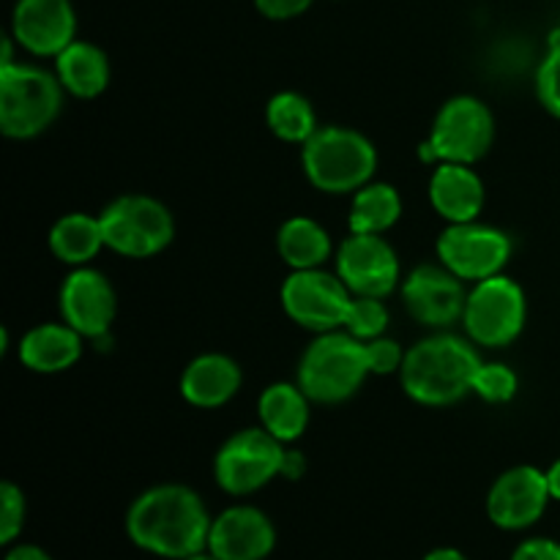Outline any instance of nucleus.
Listing matches in <instances>:
<instances>
[{
    "instance_id": "obj_24",
    "label": "nucleus",
    "mask_w": 560,
    "mask_h": 560,
    "mask_svg": "<svg viewBox=\"0 0 560 560\" xmlns=\"http://www.w3.org/2000/svg\"><path fill=\"white\" fill-rule=\"evenodd\" d=\"M102 219L88 213H66L49 230V249L60 262L88 266L104 249Z\"/></svg>"
},
{
    "instance_id": "obj_4",
    "label": "nucleus",
    "mask_w": 560,
    "mask_h": 560,
    "mask_svg": "<svg viewBox=\"0 0 560 560\" xmlns=\"http://www.w3.org/2000/svg\"><path fill=\"white\" fill-rule=\"evenodd\" d=\"M370 372L366 348L348 331H326L306 348L299 364V386L312 402L339 405L364 386Z\"/></svg>"
},
{
    "instance_id": "obj_37",
    "label": "nucleus",
    "mask_w": 560,
    "mask_h": 560,
    "mask_svg": "<svg viewBox=\"0 0 560 560\" xmlns=\"http://www.w3.org/2000/svg\"><path fill=\"white\" fill-rule=\"evenodd\" d=\"M424 560H468L459 550H452V547H441V550H432Z\"/></svg>"
},
{
    "instance_id": "obj_19",
    "label": "nucleus",
    "mask_w": 560,
    "mask_h": 560,
    "mask_svg": "<svg viewBox=\"0 0 560 560\" xmlns=\"http://www.w3.org/2000/svg\"><path fill=\"white\" fill-rule=\"evenodd\" d=\"M241 366L224 353H206L189 361V366L180 375V394L189 405L202 410L222 408L238 394Z\"/></svg>"
},
{
    "instance_id": "obj_13",
    "label": "nucleus",
    "mask_w": 560,
    "mask_h": 560,
    "mask_svg": "<svg viewBox=\"0 0 560 560\" xmlns=\"http://www.w3.org/2000/svg\"><path fill=\"white\" fill-rule=\"evenodd\" d=\"M402 301L410 317L430 328H448L465 315L468 293L463 279L448 271L446 266H419L408 273L402 284Z\"/></svg>"
},
{
    "instance_id": "obj_7",
    "label": "nucleus",
    "mask_w": 560,
    "mask_h": 560,
    "mask_svg": "<svg viewBox=\"0 0 560 560\" xmlns=\"http://www.w3.org/2000/svg\"><path fill=\"white\" fill-rule=\"evenodd\" d=\"M528 304L525 293L514 279L498 277L476 282L465 301V331L470 342L481 348H506L523 334Z\"/></svg>"
},
{
    "instance_id": "obj_30",
    "label": "nucleus",
    "mask_w": 560,
    "mask_h": 560,
    "mask_svg": "<svg viewBox=\"0 0 560 560\" xmlns=\"http://www.w3.org/2000/svg\"><path fill=\"white\" fill-rule=\"evenodd\" d=\"M536 96L541 107L560 120V49H550L536 69Z\"/></svg>"
},
{
    "instance_id": "obj_23",
    "label": "nucleus",
    "mask_w": 560,
    "mask_h": 560,
    "mask_svg": "<svg viewBox=\"0 0 560 560\" xmlns=\"http://www.w3.org/2000/svg\"><path fill=\"white\" fill-rule=\"evenodd\" d=\"M277 249L293 271L323 268V262L331 257V235L315 219L293 217L279 228Z\"/></svg>"
},
{
    "instance_id": "obj_25",
    "label": "nucleus",
    "mask_w": 560,
    "mask_h": 560,
    "mask_svg": "<svg viewBox=\"0 0 560 560\" xmlns=\"http://www.w3.org/2000/svg\"><path fill=\"white\" fill-rule=\"evenodd\" d=\"M402 217V197L392 184H375L370 180L361 186L350 202V233L383 235L392 230Z\"/></svg>"
},
{
    "instance_id": "obj_39",
    "label": "nucleus",
    "mask_w": 560,
    "mask_h": 560,
    "mask_svg": "<svg viewBox=\"0 0 560 560\" xmlns=\"http://www.w3.org/2000/svg\"><path fill=\"white\" fill-rule=\"evenodd\" d=\"M186 560H222V558H217V556H213V552H197V556H191V558H186Z\"/></svg>"
},
{
    "instance_id": "obj_11",
    "label": "nucleus",
    "mask_w": 560,
    "mask_h": 560,
    "mask_svg": "<svg viewBox=\"0 0 560 560\" xmlns=\"http://www.w3.org/2000/svg\"><path fill=\"white\" fill-rule=\"evenodd\" d=\"M512 249V238L503 230L479 222L448 224L438 238V257L463 282H485L503 273Z\"/></svg>"
},
{
    "instance_id": "obj_29",
    "label": "nucleus",
    "mask_w": 560,
    "mask_h": 560,
    "mask_svg": "<svg viewBox=\"0 0 560 560\" xmlns=\"http://www.w3.org/2000/svg\"><path fill=\"white\" fill-rule=\"evenodd\" d=\"M25 525V495L16 485H0V541L11 545Z\"/></svg>"
},
{
    "instance_id": "obj_31",
    "label": "nucleus",
    "mask_w": 560,
    "mask_h": 560,
    "mask_svg": "<svg viewBox=\"0 0 560 560\" xmlns=\"http://www.w3.org/2000/svg\"><path fill=\"white\" fill-rule=\"evenodd\" d=\"M366 348V361H370L372 375H394V372L402 370L405 364V350L399 348L397 339L377 337L364 342Z\"/></svg>"
},
{
    "instance_id": "obj_9",
    "label": "nucleus",
    "mask_w": 560,
    "mask_h": 560,
    "mask_svg": "<svg viewBox=\"0 0 560 560\" xmlns=\"http://www.w3.org/2000/svg\"><path fill=\"white\" fill-rule=\"evenodd\" d=\"M350 301L353 295H350L348 284L339 279V273H328L323 268L293 271L282 284L284 315L315 334L342 328Z\"/></svg>"
},
{
    "instance_id": "obj_14",
    "label": "nucleus",
    "mask_w": 560,
    "mask_h": 560,
    "mask_svg": "<svg viewBox=\"0 0 560 560\" xmlns=\"http://www.w3.org/2000/svg\"><path fill=\"white\" fill-rule=\"evenodd\" d=\"M550 498L547 474L534 465H517L495 479L487 495V514L498 528L523 530L541 520Z\"/></svg>"
},
{
    "instance_id": "obj_8",
    "label": "nucleus",
    "mask_w": 560,
    "mask_h": 560,
    "mask_svg": "<svg viewBox=\"0 0 560 560\" xmlns=\"http://www.w3.org/2000/svg\"><path fill=\"white\" fill-rule=\"evenodd\" d=\"M284 443L262 427H249L222 443L213 459V476L230 495H252L282 476Z\"/></svg>"
},
{
    "instance_id": "obj_20",
    "label": "nucleus",
    "mask_w": 560,
    "mask_h": 560,
    "mask_svg": "<svg viewBox=\"0 0 560 560\" xmlns=\"http://www.w3.org/2000/svg\"><path fill=\"white\" fill-rule=\"evenodd\" d=\"M82 334L74 331L69 323H44V326L31 328L20 339L22 366L38 375H55L74 366L82 355Z\"/></svg>"
},
{
    "instance_id": "obj_34",
    "label": "nucleus",
    "mask_w": 560,
    "mask_h": 560,
    "mask_svg": "<svg viewBox=\"0 0 560 560\" xmlns=\"http://www.w3.org/2000/svg\"><path fill=\"white\" fill-rule=\"evenodd\" d=\"M304 470H306V463H304V457H301L299 452H284L282 476H288V479H299Z\"/></svg>"
},
{
    "instance_id": "obj_22",
    "label": "nucleus",
    "mask_w": 560,
    "mask_h": 560,
    "mask_svg": "<svg viewBox=\"0 0 560 560\" xmlns=\"http://www.w3.org/2000/svg\"><path fill=\"white\" fill-rule=\"evenodd\" d=\"M310 402L312 399L301 392L299 383H273L257 402L262 430L282 443L299 441L310 427Z\"/></svg>"
},
{
    "instance_id": "obj_5",
    "label": "nucleus",
    "mask_w": 560,
    "mask_h": 560,
    "mask_svg": "<svg viewBox=\"0 0 560 560\" xmlns=\"http://www.w3.org/2000/svg\"><path fill=\"white\" fill-rule=\"evenodd\" d=\"M63 107L58 74L31 63L0 66V131L11 140H31L55 124Z\"/></svg>"
},
{
    "instance_id": "obj_27",
    "label": "nucleus",
    "mask_w": 560,
    "mask_h": 560,
    "mask_svg": "<svg viewBox=\"0 0 560 560\" xmlns=\"http://www.w3.org/2000/svg\"><path fill=\"white\" fill-rule=\"evenodd\" d=\"M345 331L353 334L361 342L383 337L388 328V310L383 299H370V295H353L348 306V317H345Z\"/></svg>"
},
{
    "instance_id": "obj_12",
    "label": "nucleus",
    "mask_w": 560,
    "mask_h": 560,
    "mask_svg": "<svg viewBox=\"0 0 560 560\" xmlns=\"http://www.w3.org/2000/svg\"><path fill=\"white\" fill-rule=\"evenodd\" d=\"M337 273L353 295L386 299L399 284V257L383 235L353 233L339 246Z\"/></svg>"
},
{
    "instance_id": "obj_35",
    "label": "nucleus",
    "mask_w": 560,
    "mask_h": 560,
    "mask_svg": "<svg viewBox=\"0 0 560 560\" xmlns=\"http://www.w3.org/2000/svg\"><path fill=\"white\" fill-rule=\"evenodd\" d=\"M5 560H52V558H49L44 550H38V547L20 545V547H14L9 556H5Z\"/></svg>"
},
{
    "instance_id": "obj_17",
    "label": "nucleus",
    "mask_w": 560,
    "mask_h": 560,
    "mask_svg": "<svg viewBox=\"0 0 560 560\" xmlns=\"http://www.w3.org/2000/svg\"><path fill=\"white\" fill-rule=\"evenodd\" d=\"M277 545L271 520L255 506H233L211 523L208 550L222 560H262Z\"/></svg>"
},
{
    "instance_id": "obj_6",
    "label": "nucleus",
    "mask_w": 560,
    "mask_h": 560,
    "mask_svg": "<svg viewBox=\"0 0 560 560\" xmlns=\"http://www.w3.org/2000/svg\"><path fill=\"white\" fill-rule=\"evenodd\" d=\"M107 249L145 260L167 249L175 238V222L167 206L148 195H124L102 211Z\"/></svg>"
},
{
    "instance_id": "obj_21",
    "label": "nucleus",
    "mask_w": 560,
    "mask_h": 560,
    "mask_svg": "<svg viewBox=\"0 0 560 560\" xmlns=\"http://www.w3.org/2000/svg\"><path fill=\"white\" fill-rule=\"evenodd\" d=\"M55 74H58L63 91H69L71 96L96 98L109 85V60L96 44L71 42L55 58Z\"/></svg>"
},
{
    "instance_id": "obj_15",
    "label": "nucleus",
    "mask_w": 560,
    "mask_h": 560,
    "mask_svg": "<svg viewBox=\"0 0 560 560\" xmlns=\"http://www.w3.org/2000/svg\"><path fill=\"white\" fill-rule=\"evenodd\" d=\"M11 33L31 55L58 58L71 42H77V14L71 0H16Z\"/></svg>"
},
{
    "instance_id": "obj_3",
    "label": "nucleus",
    "mask_w": 560,
    "mask_h": 560,
    "mask_svg": "<svg viewBox=\"0 0 560 560\" xmlns=\"http://www.w3.org/2000/svg\"><path fill=\"white\" fill-rule=\"evenodd\" d=\"M301 162L315 189L326 195H350L375 175L377 148L370 137L348 126H323L304 142Z\"/></svg>"
},
{
    "instance_id": "obj_1",
    "label": "nucleus",
    "mask_w": 560,
    "mask_h": 560,
    "mask_svg": "<svg viewBox=\"0 0 560 560\" xmlns=\"http://www.w3.org/2000/svg\"><path fill=\"white\" fill-rule=\"evenodd\" d=\"M211 523L200 495L184 485L142 492L126 514V534L142 550L186 560L208 547Z\"/></svg>"
},
{
    "instance_id": "obj_28",
    "label": "nucleus",
    "mask_w": 560,
    "mask_h": 560,
    "mask_svg": "<svg viewBox=\"0 0 560 560\" xmlns=\"http://www.w3.org/2000/svg\"><path fill=\"white\" fill-rule=\"evenodd\" d=\"M517 388H520L517 372L506 364H498V361H492V364H481L474 377V394L490 405L512 402Z\"/></svg>"
},
{
    "instance_id": "obj_38",
    "label": "nucleus",
    "mask_w": 560,
    "mask_h": 560,
    "mask_svg": "<svg viewBox=\"0 0 560 560\" xmlns=\"http://www.w3.org/2000/svg\"><path fill=\"white\" fill-rule=\"evenodd\" d=\"M550 49H560V27L550 33Z\"/></svg>"
},
{
    "instance_id": "obj_18",
    "label": "nucleus",
    "mask_w": 560,
    "mask_h": 560,
    "mask_svg": "<svg viewBox=\"0 0 560 560\" xmlns=\"http://www.w3.org/2000/svg\"><path fill=\"white\" fill-rule=\"evenodd\" d=\"M430 202L448 224L476 222L485 208V184L474 164H438L430 178Z\"/></svg>"
},
{
    "instance_id": "obj_2",
    "label": "nucleus",
    "mask_w": 560,
    "mask_h": 560,
    "mask_svg": "<svg viewBox=\"0 0 560 560\" xmlns=\"http://www.w3.org/2000/svg\"><path fill=\"white\" fill-rule=\"evenodd\" d=\"M479 366L481 359L468 339L435 334L405 353L399 377L405 394L413 402L427 408H448L474 394V377Z\"/></svg>"
},
{
    "instance_id": "obj_32",
    "label": "nucleus",
    "mask_w": 560,
    "mask_h": 560,
    "mask_svg": "<svg viewBox=\"0 0 560 560\" xmlns=\"http://www.w3.org/2000/svg\"><path fill=\"white\" fill-rule=\"evenodd\" d=\"M315 0H255L257 11L268 20H293V16L304 14Z\"/></svg>"
},
{
    "instance_id": "obj_26",
    "label": "nucleus",
    "mask_w": 560,
    "mask_h": 560,
    "mask_svg": "<svg viewBox=\"0 0 560 560\" xmlns=\"http://www.w3.org/2000/svg\"><path fill=\"white\" fill-rule=\"evenodd\" d=\"M268 129L284 142L304 145L317 131V115L312 109L310 98L295 91H282L268 102L266 107Z\"/></svg>"
},
{
    "instance_id": "obj_10",
    "label": "nucleus",
    "mask_w": 560,
    "mask_h": 560,
    "mask_svg": "<svg viewBox=\"0 0 560 560\" xmlns=\"http://www.w3.org/2000/svg\"><path fill=\"white\" fill-rule=\"evenodd\" d=\"M495 140V118L476 96H454L438 113L430 131V145L438 162L476 164L490 153Z\"/></svg>"
},
{
    "instance_id": "obj_36",
    "label": "nucleus",
    "mask_w": 560,
    "mask_h": 560,
    "mask_svg": "<svg viewBox=\"0 0 560 560\" xmlns=\"http://www.w3.org/2000/svg\"><path fill=\"white\" fill-rule=\"evenodd\" d=\"M547 487H550L552 501H560V459H556L547 470Z\"/></svg>"
},
{
    "instance_id": "obj_16",
    "label": "nucleus",
    "mask_w": 560,
    "mask_h": 560,
    "mask_svg": "<svg viewBox=\"0 0 560 560\" xmlns=\"http://www.w3.org/2000/svg\"><path fill=\"white\" fill-rule=\"evenodd\" d=\"M115 310H118L115 290L104 273L80 266L66 277L60 288V315L82 337L98 339L109 334Z\"/></svg>"
},
{
    "instance_id": "obj_33",
    "label": "nucleus",
    "mask_w": 560,
    "mask_h": 560,
    "mask_svg": "<svg viewBox=\"0 0 560 560\" xmlns=\"http://www.w3.org/2000/svg\"><path fill=\"white\" fill-rule=\"evenodd\" d=\"M512 560H560V545L552 539H528L517 547Z\"/></svg>"
}]
</instances>
